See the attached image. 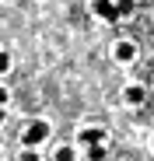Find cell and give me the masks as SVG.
<instances>
[{
    "label": "cell",
    "mask_w": 154,
    "mask_h": 161,
    "mask_svg": "<svg viewBox=\"0 0 154 161\" xmlns=\"http://www.w3.org/2000/svg\"><path fill=\"white\" fill-rule=\"evenodd\" d=\"M105 158V144H95V147H88V161H102Z\"/></svg>",
    "instance_id": "obj_7"
},
{
    "label": "cell",
    "mask_w": 154,
    "mask_h": 161,
    "mask_svg": "<svg viewBox=\"0 0 154 161\" xmlns=\"http://www.w3.org/2000/svg\"><path fill=\"white\" fill-rule=\"evenodd\" d=\"M46 137H49V123H42V119H39V123H32L28 130H25V144H28V147L42 144Z\"/></svg>",
    "instance_id": "obj_1"
},
{
    "label": "cell",
    "mask_w": 154,
    "mask_h": 161,
    "mask_svg": "<svg viewBox=\"0 0 154 161\" xmlns=\"http://www.w3.org/2000/svg\"><path fill=\"white\" fill-rule=\"evenodd\" d=\"M21 161H39V158H35L32 151H25V154H21Z\"/></svg>",
    "instance_id": "obj_10"
},
{
    "label": "cell",
    "mask_w": 154,
    "mask_h": 161,
    "mask_svg": "<svg viewBox=\"0 0 154 161\" xmlns=\"http://www.w3.org/2000/svg\"><path fill=\"white\" fill-rule=\"evenodd\" d=\"M91 11L98 18H105V21H116V4L112 0H91Z\"/></svg>",
    "instance_id": "obj_2"
},
{
    "label": "cell",
    "mask_w": 154,
    "mask_h": 161,
    "mask_svg": "<svg viewBox=\"0 0 154 161\" xmlns=\"http://www.w3.org/2000/svg\"><path fill=\"white\" fill-rule=\"evenodd\" d=\"M126 14H133V0H119L116 4V18H126Z\"/></svg>",
    "instance_id": "obj_6"
},
{
    "label": "cell",
    "mask_w": 154,
    "mask_h": 161,
    "mask_svg": "<svg viewBox=\"0 0 154 161\" xmlns=\"http://www.w3.org/2000/svg\"><path fill=\"white\" fill-rule=\"evenodd\" d=\"M133 56H137V46H133V42H119V46H116V60L130 63Z\"/></svg>",
    "instance_id": "obj_4"
},
{
    "label": "cell",
    "mask_w": 154,
    "mask_h": 161,
    "mask_svg": "<svg viewBox=\"0 0 154 161\" xmlns=\"http://www.w3.org/2000/svg\"><path fill=\"white\" fill-rule=\"evenodd\" d=\"M7 102V88H0V105H4Z\"/></svg>",
    "instance_id": "obj_11"
},
{
    "label": "cell",
    "mask_w": 154,
    "mask_h": 161,
    "mask_svg": "<svg viewBox=\"0 0 154 161\" xmlns=\"http://www.w3.org/2000/svg\"><path fill=\"white\" fill-rule=\"evenodd\" d=\"M4 116H7V112H4V105H0V123H4Z\"/></svg>",
    "instance_id": "obj_12"
},
{
    "label": "cell",
    "mask_w": 154,
    "mask_h": 161,
    "mask_svg": "<svg viewBox=\"0 0 154 161\" xmlns=\"http://www.w3.org/2000/svg\"><path fill=\"white\" fill-rule=\"evenodd\" d=\"M56 161H74V151H70V147H60V151H56Z\"/></svg>",
    "instance_id": "obj_8"
},
{
    "label": "cell",
    "mask_w": 154,
    "mask_h": 161,
    "mask_svg": "<svg viewBox=\"0 0 154 161\" xmlns=\"http://www.w3.org/2000/svg\"><path fill=\"white\" fill-rule=\"evenodd\" d=\"M81 144H88V147H95V144H105L109 137H105V130H81V137H77Z\"/></svg>",
    "instance_id": "obj_3"
},
{
    "label": "cell",
    "mask_w": 154,
    "mask_h": 161,
    "mask_svg": "<svg viewBox=\"0 0 154 161\" xmlns=\"http://www.w3.org/2000/svg\"><path fill=\"white\" fill-rule=\"evenodd\" d=\"M123 98L130 102V105H140V102H144V88H140V84H133V88H126V95H123Z\"/></svg>",
    "instance_id": "obj_5"
},
{
    "label": "cell",
    "mask_w": 154,
    "mask_h": 161,
    "mask_svg": "<svg viewBox=\"0 0 154 161\" xmlns=\"http://www.w3.org/2000/svg\"><path fill=\"white\" fill-rule=\"evenodd\" d=\"M7 70H11V56H7L4 49H0V74H7Z\"/></svg>",
    "instance_id": "obj_9"
}]
</instances>
